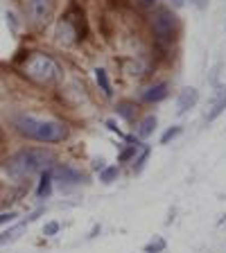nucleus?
Segmentation results:
<instances>
[{
  "label": "nucleus",
  "mask_w": 226,
  "mask_h": 253,
  "mask_svg": "<svg viewBox=\"0 0 226 253\" xmlns=\"http://www.w3.org/2000/svg\"><path fill=\"white\" fill-rule=\"evenodd\" d=\"M54 156L45 149H23V152L14 154L5 163V172L11 179H25L37 172H43L52 165Z\"/></svg>",
  "instance_id": "1"
},
{
  "label": "nucleus",
  "mask_w": 226,
  "mask_h": 253,
  "mask_svg": "<svg viewBox=\"0 0 226 253\" xmlns=\"http://www.w3.org/2000/svg\"><path fill=\"white\" fill-rule=\"evenodd\" d=\"M14 126L18 133L39 142H61L63 138L68 136V129L61 122L39 120V118H32V116H16Z\"/></svg>",
  "instance_id": "2"
},
{
  "label": "nucleus",
  "mask_w": 226,
  "mask_h": 253,
  "mask_svg": "<svg viewBox=\"0 0 226 253\" xmlns=\"http://www.w3.org/2000/svg\"><path fill=\"white\" fill-rule=\"evenodd\" d=\"M61 68H59V63L54 61L52 57H47V54H32L25 63V75L34 82H41V84H50L54 79L59 77Z\"/></svg>",
  "instance_id": "3"
},
{
  "label": "nucleus",
  "mask_w": 226,
  "mask_h": 253,
  "mask_svg": "<svg viewBox=\"0 0 226 253\" xmlns=\"http://www.w3.org/2000/svg\"><path fill=\"white\" fill-rule=\"evenodd\" d=\"M25 11L32 18V23L43 25L50 21V16L54 11V0H25Z\"/></svg>",
  "instance_id": "4"
},
{
  "label": "nucleus",
  "mask_w": 226,
  "mask_h": 253,
  "mask_svg": "<svg viewBox=\"0 0 226 253\" xmlns=\"http://www.w3.org/2000/svg\"><path fill=\"white\" fill-rule=\"evenodd\" d=\"M154 32L161 41H172L174 39V16L170 9H158L154 14Z\"/></svg>",
  "instance_id": "5"
},
{
  "label": "nucleus",
  "mask_w": 226,
  "mask_h": 253,
  "mask_svg": "<svg viewBox=\"0 0 226 253\" xmlns=\"http://www.w3.org/2000/svg\"><path fill=\"white\" fill-rule=\"evenodd\" d=\"M82 172H77V169L73 168H57L52 169V181H59V185L61 188H73V185L82 183Z\"/></svg>",
  "instance_id": "6"
},
{
  "label": "nucleus",
  "mask_w": 226,
  "mask_h": 253,
  "mask_svg": "<svg viewBox=\"0 0 226 253\" xmlns=\"http://www.w3.org/2000/svg\"><path fill=\"white\" fill-rule=\"evenodd\" d=\"M224 111H226V86H217L215 93H213V102H211V106H208L206 118H208V120H215Z\"/></svg>",
  "instance_id": "7"
},
{
  "label": "nucleus",
  "mask_w": 226,
  "mask_h": 253,
  "mask_svg": "<svg viewBox=\"0 0 226 253\" xmlns=\"http://www.w3.org/2000/svg\"><path fill=\"white\" fill-rule=\"evenodd\" d=\"M197 100H199V93H197V88H183L179 93V97H177V111L179 113H185L188 109H192V106L197 104Z\"/></svg>",
  "instance_id": "8"
},
{
  "label": "nucleus",
  "mask_w": 226,
  "mask_h": 253,
  "mask_svg": "<svg viewBox=\"0 0 226 253\" xmlns=\"http://www.w3.org/2000/svg\"><path fill=\"white\" fill-rule=\"evenodd\" d=\"M30 221V219H27ZM27 221H21V224H16V226H11V228H7L2 235H0V247H7V244H11V242H16L18 237L23 235V231L27 228Z\"/></svg>",
  "instance_id": "9"
},
{
  "label": "nucleus",
  "mask_w": 226,
  "mask_h": 253,
  "mask_svg": "<svg viewBox=\"0 0 226 253\" xmlns=\"http://www.w3.org/2000/svg\"><path fill=\"white\" fill-rule=\"evenodd\" d=\"M165 97H168V84H156L142 93V100L145 102H161Z\"/></svg>",
  "instance_id": "10"
},
{
  "label": "nucleus",
  "mask_w": 226,
  "mask_h": 253,
  "mask_svg": "<svg viewBox=\"0 0 226 253\" xmlns=\"http://www.w3.org/2000/svg\"><path fill=\"white\" fill-rule=\"evenodd\" d=\"M50 192H52V169L47 168V169H43V176H41V183H39L37 197L39 199H45V197H50Z\"/></svg>",
  "instance_id": "11"
},
{
  "label": "nucleus",
  "mask_w": 226,
  "mask_h": 253,
  "mask_svg": "<svg viewBox=\"0 0 226 253\" xmlns=\"http://www.w3.org/2000/svg\"><path fill=\"white\" fill-rule=\"evenodd\" d=\"M59 41L61 43H73L75 41V37H77V30H75L73 25H70V21L66 18V21H61L59 23Z\"/></svg>",
  "instance_id": "12"
},
{
  "label": "nucleus",
  "mask_w": 226,
  "mask_h": 253,
  "mask_svg": "<svg viewBox=\"0 0 226 253\" xmlns=\"http://www.w3.org/2000/svg\"><path fill=\"white\" fill-rule=\"evenodd\" d=\"M154 129H156V118L154 116H147L145 120L138 125V136L140 138H147V136H152L154 133Z\"/></svg>",
  "instance_id": "13"
},
{
  "label": "nucleus",
  "mask_w": 226,
  "mask_h": 253,
  "mask_svg": "<svg viewBox=\"0 0 226 253\" xmlns=\"http://www.w3.org/2000/svg\"><path fill=\"white\" fill-rule=\"evenodd\" d=\"M95 79H97V84H100V88L104 90L106 97H111V95H113V90H111V82H109L106 70L104 68H97V70H95Z\"/></svg>",
  "instance_id": "14"
},
{
  "label": "nucleus",
  "mask_w": 226,
  "mask_h": 253,
  "mask_svg": "<svg viewBox=\"0 0 226 253\" xmlns=\"http://www.w3.org/2000/svg\"><path fill=\"white\" fill-rule=\"evenodd\" d=\"M118 116H122L125 120L132 122L134 118H136V106H134L132 102H120V104H118Z\"/></svg>",
  "instance_id": "15"
},
{
  "label": "nucleus",
  "mask_w": 226,
  "mask_h": 253,
  "mask_svg": "<svg viewBox=\"0 0 226 253\" xmlns=\"http://www.w3.org/2000/svg\"><path fill=\"white\" fill-rule=\"evenodd\" d=\"M165 249V240L163 237H156V242H149L147 247H145V253H158Z\"/></svg>",
  "instance_id": "16"
},
{
  "label": "nucleus",
  "mask_w": 226,
  "mask_h": 253,
  "mask_svg": "<svg viewBox=\"0 0 226 253\" xmlns=\"http://www.w3.org/2000/svg\"><path fill=\"white\" fill-rule=\"evenodd\" d=\"M118 176V168L113 165V168H106V169H102V174H100V179L104 181V183H111V181Z\"/></svg>",
  "instance_id": "17"
},
{
  "label": "nucleus",
  "mask_w": 226,
  "mask_h": 253,
  "mask_svg": "<svg viewBox=\"0 0 226 253\" xmlns=\"http://www.w3.org/2000/svg\"><path fill=\"white\" fill-rule=\"evenodd\" d=\"M179 133H181V126H172V129H168V131L161 136V142H163V145H168V142L172 140V138H177Z\"/></svg>",
  "instance_id": "18"
},
{
  "label": "nucleus",
  "mask_w": 226,
  "mask_h": 253,
  "mask_svg": "<svg viewBox=\"0 0 226 253\" xmlns=\"http://www.w3.org/2000/svg\"><path fill=\"white\" fill-rule=\"evenodd\" d=\"M136 152H138V145H129V147H127L125 152H122V154H120V156H118V158H120L122 163H125V161H129V158H132V156H134V154H136Z\"/></svg>",
  "instance_id": "19"
},
{
  "label": "nucleus",
  "mask_w": 226,
  "mask_h": 253,
  "mask_svg": "<svg viewBox=\"0 0 226 253\" xmlns=\"http://www.w3.org/2000/svg\"><path fill=\"white\" fill-rule=\"evenodd\" d=\"M57 231H59V224H57V221H50V224H45V228H43V233H45L47 237L57 235Z\"/></svg>",
  "instance_id": "20"
},
{
  "label": "nucleus",
  "mask_w": 226,
  "mask_h": 253,
  "mask_svg": "<svg viewBox=\"0 0 226 253\" xmlns=\"http://www.w3.org/2000/svg\"><path fill=\"white\" fill-rule=\"evenodd\" d=\"M147 156H149V149H145V152H142V156L138 158V163H136V172H140V169H142V165H145Z\"/></svg>",
  "instance_id": "21"
},
{
  "label": "nucleus",
  "mask_w": 226,
  "mask_h": 253,
  "mask_svg": "<svg viewBox=\"0 0 226 253\" xmlns=\"http://www.w3.org/2000/svg\"><path fill=\"white\" fill-rule=\"evenodd\" d=\"M16 212H5V215H0V224H7V221H14L16 219Z\"/></svg>",
  "instance_id": "22"
},
{
  "label": "nucleus",
  "mask_w": 226,
  "mask_h": 253,
  "mask_svg": "<svg viewBox=\"0 0 226 253\" xmlns=\"http://www.w3.org/2000/svg\"><path fill=\"white\" fill-rule=\"evenodd\" d=\"M190 2H192V5H195L197 9H206V7H208V2H211V0H190Z\"/></svg>",
  "instance_id": "23"
},
{
  "label": "nucleus",
  "mask_w": 226,
  "mask_h": 253,
  "mask_svg": "<svg viewBox=\"0 0 226 253\" xmlns=\"http://www.w3.org/2000/svg\"><path fill=\"white\" fill-rule=\"evenodd\" d=\"M174 5H177V7H181V5H183V0H174Z\"/></svg>",
  "instance_id": "24"
}]
</instances>
